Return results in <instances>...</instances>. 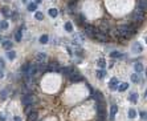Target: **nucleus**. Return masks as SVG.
<instances>
[{
    "label": "nucleus",
    "mask_w": 147,
    "mask_h": 121,
    "mask_svg": "<svg viewBox=\"0 0 147 121\" xmlns=\"http://www.w3.org/2000/svg\"><path fill=\"white\" fill-rule=\"evenodd\" d=\"M94 37L97 39L98 41H102V43H106V41H109V37H107V33H103V32H101V31H97V33H96V36Z\"/></svg>",
    "instance_id": "4"
},
{
    "label": "nucleus",
    "mask_w": 147,
    "mask_h": 121,
    "mask_svg": "<svg viewBox=\"0 0 147 121\" xmlns=\"http://www.w3.org/2000/svg\"><path fill=\"white\" fill-rule=\"evenodd\" d=\"M35 17H36L37 20H43V19H44V15H43V12H36Z\"/></svg>",
    "instance_id": "33"
},
{
    "label": "nucleus",
    "mask_w": 147,
    "mask_h": 121,
    "mask_svg": "<svg viewBox=\"0 0 147 121\" xmlns=\"http://www.w3.org/2000/svg\"><path fill=\"white\" fill-rule=\"evenodd\" d=\"M48 15L52 17V19H54V17H57V15H58V9L57 8H51L48 11Z\"/></svg>",
    "instance_id": "14"
},
{
    "label": "nucleus",
    "mask_w": 147,
    "mask_h": 121,
    "mask_svg": "<svg viewBox=\"0 0 147 121\" xmlns=\"http://www.w3.org/2000/svg\"><path fill=\"white\" fill-rule=\"evenodd\" d=\"M97 64H98V67H99V68H102V69H103V68H106V61H105L103 59H99Z\"/></svg>",
    "instance_id": "28"
},
{
    "label": "nucleus",
    "mask_w": 147,
    "mask_h": 121,
    "mask_svg": "<svg viewBox=\"0 0 147 121\" xmlns=\"http://www.w3.org/2000/svg\"><path fill=\"white\" fill-rule=\"evenodd\" d=\"M37 117H38L37 112H36V110H32V112L28 113V116H27V121H37Z\"/></svg>",
    "instance_id": "8"
},
{
    "label": "nucleus",
    "mask_w": 147,
    "mask_h": 121,
    "mask_svg": "<svg viewBox=\"0 0 147 121\" xmlns=\"http://www.w3.org/2000/svg\"><path fill=\"white\" fill-rule=\"evenodd\" d=\"M146 76H147V69H146Z\"/></svg>",
    "instance_id": "42"
},
{
    "label": "nucleus",
    "mask_w": 147,
    "mask_h": 121,
    "mask_svg": "<svg viewBox=\"0 0 147 121\" xmlns=\"http://www.w3.org/2000/svg\"><path fill=\"white\" fill-rule=\"evenodd\" d=\"M7 28H8V21L3 20V21L0 23V29H7Z\"/></svg>",
    "instance_id": "30"
},
{
    "label": "nucleus",
    "mask_w": 147,
    "mask_h": 121,
    "mask_svg": "<svg viewBox=\"0 0 147 121\" xmlns=\"http://www.w3.org/2000/svg\"><path fill=\"white\" fill-rule=\"evenodd\" d=\"M144 96H146V97H147V91H146V93H144Z\"/></svg>",
    "instance_id": "41"
},
{
    "label": "nucleus",
    "mask_w": 147,
    "mask_h": 121,
    "mask_svg": "<svg viewBox=\"0 0 147 121\" xmlns=\"http://www.w3.org/2000/svg\"><path fill=\"white\" fill-rule=\"evenodd\" d=\"M143 51V48H142V45L139 43H135L134 44V48H133V52L134 53H141V52Z\"/></svg>",
    "instance_id": "15"
},
{
    "label": "nucleus",
    "mask_w": 147,
    "mask_h": 121,
    "mask_svg": "<svg viewBox=\"0 0 147 121\" xmlns=\"http://www.w3.org/2000/svg\"><path fill=\"white\" fill-rule=\"evenodd\" d=\"M0 121H6V114L4 113H0Z\"/></svg>",
    "instance_id": "35"
},
{
    "label": "nucleus",
    "mask_w": 147,
    "mask_h": 121,
    "mask_svg": "<svg viewBox=\"0 0 147 121\" xmlns=\"http://www.w3.org/2000/svg\"><path fill=\"white\" fill-rule=\"evenodd\" d=\"M7 57H8L9 60H13L15 57H16V52L15 51H8L7 52Z\"/></svg>",
    "instance_id": "23"
},
{
    "label": "nucleus",
    "mask_w": 147,
    "mask_h": 121,
    "mask_svg": "<svg viewBox=\"0 0 147 121\" xmlns=\"http://www.w3.org/2000/svg\"><path fill=\"white\" fill-rule=\"evenodd\" d=\"M1 47H3L4 49H7V51H9V49L13 47V44H12L11 40H4L3 43H1Z\"/></svg>",
    "instance_id": "10"
},
{
    "label": "nucleus",
    "mask_w": 147,
    "mask_h": 121,
    "mask_svg": "<svg viewBox=\"0 0 147 121\" xmlns=\"http://www.w3.org/2000/svg\"><path fill=\"white\" fill-rule=\"evenodd\" d=\"M134 69H135L136 73H141L142 71H143V65H142L141 63H135V64H134Z\"/></svg>",
    "instance_id": "17"
},
{
    "label": "nucleus",
    "mask_w": 147,
    "mask_h": 121,
    "mask_svg": "<svg viewBox=\"0 0 147 121\" xmlns=\"http://www.w3.org/2000/svg\"><path fill=\"white\" fill-rule=\"evenodd\" d=\"M110 57H113V59H121V57H123V55L118 51H114V52L110 53Z\"/></svg>",
    "instance_id": "19"
},
{
    "label": "nucleus",
    "mask_w": 147,
    "mask_h": 121,
    "mask_svg": "<svg viewBox=\"0 0 147 121\" xmlns=\"http://www.w3.org/2000/svg\"><path fill=\"white\" fill-rule=\"evenodd\" d=\"M48 71H54V72H58V71H60L58 64H57L56 61L51 63V64H49V67H48Z\"/></svg>",
    "instance_id": "12"
},
{
    "label": "nucleus",
    "mask_w": 147,
    "mask_h": 121,
    "mask_svg": "<svg viewBox=\"0 0 147 121\" xmlns=\"http://www.w3.org/2000/svg\"><path fill=\"white\" fill-rule=\"evenodd\" d=\"M70 81H73V83H80V81H82V76L81 75H78L77 72L74 73V75L70 77Z\"/></svg>",
    "instance_id": "13"
},
{
    "label": "nucleus",
    "mask_w": 147,
    "mask_h": 121,
    "mask_svg": "<svg viewBox=\"0 0 147 121\" xmlns=\"http://www.w3.org/2000/svg\"><path fill=\"white\" fill-rule=\"evenodd\" d=\"M21 37H23V32L21 29H19L16 32V35H15V39H16V41H21Z\"/></svg>",
    "instance_id": "25"
},
{
    "label": "nucleus",
    "mask_w": 147,
    "mask_h": 121,
    "mask_svg": "<svg viewBox=\"0 0 147 121\" xmlns=\"http://www.w3.org/2000/svg\"><path fill=\"white\" fill-rule=\"evenodd\" d=\"M0 96H1V99H3V100H6V97H7V91H6V89H3V91H1Z\"/></svg>",
    "instance_id": "34"
},
{
    "label": "nucleus",
    "mask_w": 147,
    "mask_h": 121,
    "mask_svg": "<svg viewBox=\"0 0 147 121\" xmlns=\"http://www.w3.org/2000/svg\"><path fill=\"white\" fill-rule=\"evenodd\" d=\"M141 116H142L143 118H147V113H144V112H142V113H141Z\"/></svg>",
    "instance_id": "39"
},
{
    "label": "nucleus",
    "mask_w": 147,
    "mask_h": 121,
    "mask_svg": "<svg viewBox=\"0 0 147 121\" xmlns=\"http://www.w3.org/2000/svg\"><path fill=\"white\" fill-rule=\"evenodd\" d=\"M106 76V71L102 69V71H97V77L98 78H103Z\"/></svg>",
    "instance_id": "24"
},
{
    "label": "nucleus",
    "mask_w": 147,
    "mask_h": 121,
    "mask_svg": "<svg viewBox=\"0 0 147 121\" xmlns=\"http://www.w3.org/2000/svg\"><path fill=\"white\" fill-rule=\"evenodd\" d=\"M36 3H41V0H35Z\"/></svg>",
    "instance_id": "40"
},
{
    "label": "nucleus",
    "mask_w": 147,
    "mask_h": 121,
    "mask_svg": "<svg viewBox=\"0 0 147 121\" xmlns=\"http://www.w3.org/2000/svg\"><path fill=\"white\" fill-rule=\"evenodd\" d=\"M48 40H49L48 35H43V36H40V43H41V44H46V43H48Z\"/></svg>",
    "instance_id": "26"
},
{
    "label": "nucleus",
    "mask_w": 147,
    "mask_h": 121,
    "mask_svg": "<svg viewBox=\"0 0 147 121\" xmlns=\"http://www.w3.org/2000/svg\"><path fill=\"white\" fill-rule=\"evenodd\" d=\"M76 72H77V71H76L74 68H72V67H65L64 69H62V73H64V75L66 76L68 78H70V77H72V76L74 75Z\"/></svg>",
    "instance_id": "5"
},
{
    "label": "nucleus",
    "mask_w": 147,
    "mask_h": 121,
    "mask_svg": "<svg viewBox=\"0 0 147 121\" xmlns=\"http://www.w3.org/2000/svg\"><path fill=\"white\" fill-rule=\"evenodd\" d=\"M1 14L6 17H11V11H9L8 7H3V8H1Z\"/></svg>",
    "instance_id": "18"
},
{
    "label": "nucleus",
    "mask_w": 147,
    "mask_h": 121,
    "mask_svg": "<svg viewBox=\"0 0 147 121\" xmlns=\"http://www.w3.org/2000/svg\"><path fill=\"white\" fill-rule=\"evenodd\" d=\"M0 67H1V68L4 67V60L3 59H0Z\"/></svg>",
    "instance_id": "38"
},
{
    "label": "nucleus",
    "mask_w": 147,
    "mask_h": 121,
    "mask_svg": "<svg viewBox=\"0 0 147 121\" xmlns=\"http://www.w3.org/2000/svg\"><path fill=\"white\" fill-rule=\"evenodd\" d=\"M136 25L133 24H122L118 27V32H119L121 37H131L133 35H135L136 32Z\"/></svg>",
    "instance_id": "1"
},
{
    "label": "nucleus",
    "mask_w": 147,
    "mask_h": 121,
    "mask_svg": "<svg viewBox=\"0 0 147 121\" xmlns=\"http://www.w3.org/2000/svg\"><path fill=\"white\" fill-rule=\"evenodd\" d=\"M138 93H131L130 94V101L133 102V104H135V102H138Z\"/></svg>",
    "instance_id": "21"
},
{
    "label": "nucleus",
    "mask_w": 147,
    "mask_h": 121,
    "mask_svg": "<svg viewBox=\"0 0 147 121\" xmlns=\"http://www.w3.org/2000/svg\"><path fill=\"white\" fill-rule=\"evenodd\" d=\"M4 77V72H3V68H0V78Z\"/></svg>",
    "instance_id": "36"
},
{
    "label": "nucleus",
    "mask_w": 147,
    "mask_h": 121,
    "mask_svg": "<svg viewBox=\"0 0 147 121\" xmlns=\"http://www.w3.org/2000/svg\"><path fill=\"white\" fill-rule=\"evenodd\" d=\"M117 89L119 92H125V91H127V89H128V84L127 83H122V84H119V85H118Z\"/></svg>",
    "instance_id": "16"
},
{
    "label": "nucleus",
    "mask_w": 147,
    "mask_h": 121,
    "mask_svg": "<svg viewBox=\"0 0 147 121\" xmlns=\"http://www.w3.org/2000/svg\"><path fill=\"white\" fill-rule=\"evenodd\" d=\"M118 85H119V81H118V78H117V77H113L111 80H110V83H109V88L111 89V91H117Z\"/></svg>",
    "instance_id": "7"
},
{
    "label": "nucleus",
    "mask_w": 147,
    "mask_h": 121,
    "mask_svg": "<svg viewBox=\"0 0 147 121\" xmlns=\"http://www.w3.org/2000/svg\"><path fill=\"white\" fill-rule=\"evenodd\" d=\"M37 60H38V63H44L46 60V55L45 53H37Z\"/></svg>",
    "instance_id": "22"
},
{
    "label": "nucleus",
    "mask_w": 147,
    "mask_h": 121,
    "mask_svg": "<svg viewBox=\"0 0 147 121\" xmlns=\"http://www.w3.org/2000/svg\"><path fill=\"white\" fill-rule=\"evenodd\" d=\"M65 29H66L68 32H72V31H73V25H72V23H70V21L65 23Z\"/></svg>",
    "instance_id": "27"
},
{
    "label": "nucleus",
    "mask_w": 147,
    "mask_h": 121,
    "mask_svg": "<svg viewBox=\"0 0 147 121\" xmlns=\"http://www.w3.org/2000/svg\"><path fill=\"white\" fill-rule=\"evenodd\" d=\"M128 117H130V118H135L136 117V110L135 109H128Z\"/></svg>",
    "instance_id": "29"
},
{
    "label": "nucleus",
    "mask_w": 147,
    "mask_h": 121,
    "mask_svg": "<svg viewBox=\"0 0 147 121\" xmlns=\"http://www.w3.org/2000/svg\"><path fill=\"white\" fill-rule=\"evenodd\" d=\"M29 67H31V64H29V63H25V64L21 67V71H23L24 73H27V72H28V69H29Z\"/></svg>",
    "instance_id": "31"
},
{
    "label": "nucleus",
    "mask_w": 147,
    "mask_h": 121,
    "mask_svg": "<svg viewBox=\"0 0 147 121\" xmlns=\"http://www.w3.org/2000/svg\"><path fill=\"white\" fill-rule=\"evenodd\" d=\"M117 112H118V107H117V105H111V108H110V117H109L110 121H114Z\"/></svg>",
    "instance_id": "9"
},
{
    "label": "nucleus",
    "mask_w": 147,
    "mask_h": 121,
    "mask_svg": "<svg viewBox=\"0 0 147 121\" xmlns=\"http://www.w3.org/2000/svg\"><path fill=\"white\" fill-rule=\"evenodd\" d=\"M138 8L142 11H146L147 9V0H138Z\"/></svg>",
    "instance_id": "11"
},
{
    "label": "nucleus",
    "mask_w": 147,
    "mask_h": 121,
    "mask_svg": "<svg viewBox=\"0 0 147 121\" xmlns=\"http://www.w3.org/2000/svg\"><path fill=\"white\" fill-rule=\"evenodd\" d=\"M131 19L135 20L136 23H142L144 19H146V15H144V11H142V9L136 8V11H134L133 14H131Z\"/></svg>",
    "instance_id": "2"
},
{
    "label": "nucleus",
    "mask_w": 147,
    "mask_h": 121,
    "mask_svg": "<svg viewBox=\"0 0 147 121\" xmlns=\"http://www.w3.org/2000/svg\"><path fill=\"white\" fill-rule=\"evenodd\" d=\"M13 120H15V121H21V118H20L19 116H15V117H13Z\"/></svg>",
    "instance_id": "37"
},
{
    "label": "nucleus",
    "mask_w": 147,
    "mask_h": 121,
    "mask_svg": "<svg viewBox=\"0 0 147 121\" xmlns=\"http://www.w3.org/2000/svg\"><path fill=\"white\" fill-rule=\"evenodd\" d=\"M131 80H133V83H141V80H139V76L136 75V73H134V75L131 76Z\"/></svg>",
    "instance_id": "32"
},
{
    "label": "nucleus",
    "mask_w": 147,
    "mask_h": 121,
    "mask_svg": "<svg viewBox=\"0 0 147 121\" xmlns=\"http://www.w3.org/2000/svg\"><path fill=\"white\" fill-rule=\"evenodd\" d=\"M97 31H98V28H96L94 25H86L85 27V33L89 36V37H94Z\"/></svg>",
    "instance_id": "3"
},
{
    "label": "nucleus",
    "mask_w": 147,
    "mask_h": 121,
    "mask_svg": "<svg viewBox=\"0 0 147 121\" xmlns=\"http://www.w3.org/2000/svg\"><path fill=\"white\" fill-rule=\"evenodd\" d=\"M23 104L25 105V107H27V105H32L33 102H35V99H33V96L32 94H27V96H24L23 97Z\"/></svg>",
    "instance_id": "6"
},
{
    "label": "nucleus",
    "mask_w": 147,
    "mask_h": 121,
    "mask_svg": "<svg viewBox=\"0 0 147 121\" xmlns=\"http://www.w3.org/2000/svg\"><path fill=\"white\" fill-rule=\"evenodd\" d=\"M146 43H147V37H146Z\"/></svg>",
    "instance_id": "43"
},
{
    "label": "nucleus",
    "mask_w": 147,
    "mask_h": 121,
    "mask_svg": "<svg viewBox=\"0 0 147 121\" xmlns=\"http://www.w3.org/2000/svg\"><path fill=\"white\" fill-rule=\"evenodd\" d=\"M37 9V3H29L28 4V11L29 12H33Z\"/></svg>",
    "instance_id": "20"
}]
</instances>
